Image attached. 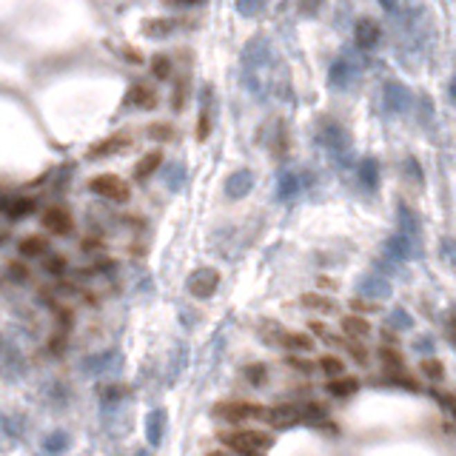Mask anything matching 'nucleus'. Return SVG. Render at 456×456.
<instances>
[{
	"label": "nucleus",
	"instance_id": "f257e3e1",
	"mask_svg": "<svg viewBox=\"0 0 456 456\" xmlns=\"http://www.w3.org/2000/svg\"><path fill=\"white\" fill-rule=\"evenodd\" d=\"M217 439L234 450V453H243V456H259L266 448H271L274 437L268 430L262 428H254V425H239V428H226V430H217Z\"/></svg>",
	"mask_w": 456,
	"mask_h": 456
},
{
	"label": "nucleus",
	"instance_id": "f03ea898",
	"mask_svg": "<svg viewBox=\"0 0 456 456\" xmlns=\"http://www.w3.org/2000/svg\"><path fill=\"white\" fill-rule=\"evenodd\" d=\"M214 417L239 428V425L248 422V419H262V417H266V405L246 402V399H228V402H217V405H214Z\"/></svg>",
	"mask_w": 456,
	"mask_h": 456
},
{
	"label": "nucleus",
	"instance_id": "7ed1b4c3",
	"mask_svg": "<svg viewBox=\"0 0 456 456\" xmlns=\"http://www.w3.org/2000/svg\"><path fill=\"white\" fill-rule=\"evenodd\" d=\"M89 191H91V194H98V197H103V200H109V203H129L131 200V185L123 177L111 174V172L91 177L89 180Z\"/></svg>",
	"mask_w": 456,
	"mask_h": 456
},
{
	"label": "nucleus",
	"instance_id": "20e7f679",
	"mask_svg": "<svg viewBox=\"0 0 456 456\" xmlns=\"http://www.w3.org/2000/svg\"><path fill=\"white\" fill-rule=\"evenodd\" d=\"M271 334H268V340L271 345H280V348H288L291 354H305L314 348V337L305 331H291V328H282V325H268Z\"/></svg>",
	"mask_w": 456,
	"mask_h": 456
},
{
	"label": "nucleus",
	"instance_id": "39448f33",
	"mask_svg": "<svg viewBox=\"0 0 456 456\" xmlns=\"http://www.w3.org/2000/svg\"><path fill=\"white\" fill-rule=\"evenodd\" d=\"M129 146H131V134H129V131H114V134L98 140L94 146H89L86 157H89V160H106V157H114V154H120V152H126Z\"/></svg>",
	"mask_w": 456,
	"mask_h": 456
},
{
	"label": "nucleus",
	"instance_id": "423d86ee",
	"mask_svg": "<svg viewBox=\"0 0 456 456\" xmlns=\"http://www.w3.org/2000/svg\"><path fill=\"white\" fill-rule=\"evenodd\" d=\"M40 223L46 226V231L57 234V237H69L71 231H75V220H71L69 208H63V206H49L40 214Z\"/></svg>",
	"mask_w": 456,
	"mask_h": 456
},
{
	"label": "nucleus",
	"instance_id": "0eeeda50",
	"mask_svg": "<svg viewBox=\"0 0 456 456\" xmlns=\"http://www.w3.org/2000/svg\"><path fill=\"white\" fill-rule=\"evenodd\" d=\"M300 417H302L300 405H294V402H280V405L266 408V417H262V419H266L271 428H285V425H294Z\"/></svg>",
	"mask_w": 456,
	"mask_h": 456
},
{
	"label": "nucleus",
	"instance_id": "6e6552de",
	"mask_svg": "<svg viewBox=\"0 0 456 456\" xmlns=\"http://www.w3.org/2000/svg\"><path fill=\"white\" fill-rule=\"evenodd\" d=\"M300 305L305 308V311H311V314H320V317H328V314H337L340 311V302L334 300V297H328V294H317V291H305L302 297H300Z\"/></svg>",
	"mask_w": 456,
	"mask_h": 456
},
{
	"label": "nucleus",
	"instance_id": "1a4fd4ad",
	"mask_svg": "<svg viewBox=\"0 0 456 456\" xmlns=\"http://www.w3.org/2000/svg\"><path fill=\"white\" fill-rule=\"evenodd\" d=\"M123 103H126V106H137V109H154V103H157V91H154L152 83H146V80L131 83Z\"/></svg>",
	"mask_w": 456,
	"mask_h": 456
},
{
	"label": "nucleus",
	"instance_id": "9d476101",
	"mask_svg": "<svg viewBox=\"0 0 456 456\" xmlns=\"http://www.w3.org/2000/svg\"><path fill=\"white\" fill-rule=\"evenodd\" d=\"M340 328L348 340H365L371 334V322L363 317V314H345L340 317Z\"/></svg>",
	"mask_w": 456,
	"mask_h": 456
},
{
	"label": "nucleus",
	"instance_id": "9b49d317",
	"mask_svg": "<svg viewBox=\"0 0 456 456\" xmlns=\"http://www.w3.org/2000/svg\"><path fill=\"white\" fill-rule=\"evenodd\" d=\"M163 165V149H152V152H146L140 160H137V165H134V180L137 183H143V180H149L157 169Z\"/></svg>",
	"mask_w": 456,
	"mask_h": 456
},
{
	"label": "nucleus",
	"instance_id": "f8f14e48",
	"mask_svg": "<svg viewBox=\"0 0 456 456\" xmlns=\"http://www.w3.org/2000/svg\"><path fill=\"white\" fill-rule=\"evenodd\" d=\"M17 251H20V257H46V254H49V237H43V234L20 237Z\"/></svg>",
	"mask_w": 456,
	"mask_h": 456
},
{
	"label": "nucleus",
	"instance_id": "ddd939ff",
	"mask_svg": "<svg viewBox=\"0 0 456 456\" xmlns=\"http://www.w3.org/2000/svg\"><path fill=\"white\" fill-rule=\"evenodd\" d=\"M317 371L328 379H340V376H345V359L337 356V354H320L317 356Z\"/></svg>",
	"mask_w": 456,
	"mask_h": 456
},
{
	"label": "nucleus",
	"instance_id": "4468645a",
	"mask_svg": "<svg viewBox=\"0 0 456 456\" xmlns=\"http://www.w3.org/2000/svg\"><path fill=\"white\" fill-rule=\"evenodd\" d=\"M376 356H379V363L385 365V371H391V374H402V368H405V356H402V351L399 348H394V345H382L379 351H376Z\"/></svg>",
	"mask_w": 456,
	"mask_h": 456
},
{
	"label": "nucleus",
	"instance_id": "2eb2a0df",
	"mask_svg": "<svg viewBox=\"0 0 456 456\" xmlns=\"http://www.w3.org/2000/svg\"><path fill=\"white\" fill-rule=\"evenodd\" d=\"M328 394H334V396H351V394H356L359 391V379L356 376H340V379H328Z\"/></svg>",
	"mask_w": 456,
	"mask_h": 456
},
{
	"label": "nucleus",
	"instance_id": "dca6fc26",
	"mask_svg": "<svg viewBox=\"0 0 456 456\" xmlns=\"http://www.w3.org/2000/svg\"><path fill=\"white\" fill-rule=\"evenodd\" d=\"M217 282H220V274H214L208 282H206V274H203L197 280H191V294H194V297H211V291L217 288Z\"/></svg>",
	"mask_w": 456,
	"mask_h": 456
},
{
	"label": "nucleus",
	"instance_id": "f3484780",
	"mask_svg": "<svg viewBox=\"0 0 456 456\" xmlns=\"http://www.w3.org/2000/svg\"><path fill=\"white\" fill-rule=\"evenodd\" d=\"M285 365L300 371V374H311V371H317V359H305L302 354H288L285 356Z\"/></svg>",
	"mask_w": 456,
	"mask_h": 456
},
{
	"label": "nucleus",
	"instance_id": "a211bd4d",
	"mask_svg": "<svg viewBox=\"0 0 456 456\" xmlns=\"http://www.w3.org/2000/svg\"><path fill=\"white\" fill-rule=\"evenodd\" d=\"M422 374H425L428 379H434V382H442V379H445V365H442V359H437V356L422 359Z\"/></svg>",
	"mask_w": 456,
	"mask_h": 456
},
{
	"label": "nucleus",
	"instance_id": "6ab92c4d",
	"mask_svg": "<svg viewBox=\"0 0 456 456\" xmlns=\"http://www.w3.org/2000/svg\"><path fill=\"white\" fill-rule=\"evenodd\" d=\"M152 75L160 77V80L169 77L172 75V57L169 55H154L152 57Z\"/></svg>",
	"mask_w": 456,
	"mask_h": 456
},
{
	"label": "nucleus",
	"instance_id": "aec40b11",
	"mask_svg": "<svg viewBox=\"0 0 456 456\" xmlns=\"http://www.w3.org/2000/svg\"><path fill=\"white\" fill-rule=\"evenodd\" d=\"M29 211H35V200H29V197L6 203V214H9V217H26Z\"/></svg>",
	"mask_w": 456,
	"mask_h": 456
},
{
	"label": "nucleus",
	"instance_id": "412c9836",
	"mask_svg": "<svg viewBox=\"0 0 456 456\" xmlns=\"http://www.w3.org/2000/svg\"><path fill=\"white\" fill-rule=\"evenodd\" d=\"M149 137L160 140V143H169V140H174V126L172 123H152L149 126Z\"/></svg>",
	"mask_w": 456,
	"mask_h": 456
},
{
	"label": "nucleus",
	"instance_id": "4be33fe9",
	"mask_svg": "<svg viewBox=\"0 0 456 456\" xmlns=\"http://www.w3.org/2000/svg\"><path fill=\"white\" fill-rule=\"evenodd\" d=\"M343 348H345L354 359H356L359 365H365V363H368V348H365L363 343H359V340H345V343H343Z\"/></svg>",
	"mask_w": 456,
	"mask_h": 456
},
{
	"label": "nucleus",
	"instance_id": "5701e85b",
	"mask_svg": "<svg viewBox=\"0 0 456 456\" xmlns=\"http://www.w3.org/2000/svg\"><path fill=\"white\" fill-rule=\"evenodd\" d=\"M9 277H12V280H17V282H26V280L32 277V271H29L26 262L12 259V262H9Z\"/></svg>",
	"mask_w": 456,
	"mask_h": 456
},
{
	"label": "nucleus",
	"instance_id": "b1692460",
	"mask_svg": "<svg viewBox=\"0 0 456 456\" xmlns=\"http://www.w3.org/2000/svg\"><path fill=\"white\" fill-rule=\"evenodd\" d=\"M246 376H248V382H251V385H257V388H262V385H266V365H248L246 368Z\"/></svg>",
	"mask_w": 456,
	"mask_h": 456
},
{
	"label": "nucleus",
	"instance_id": "393cba45",
	"mask_svg": "<svg viewBox=\"0 0 456 456\" xmlns=\"http://www.w3.org/2000/svg\"><path fill=\"white\" fill-rule=\"evenodd\" d=\"M46 271H49V274H63L66 271V259L63 257H49V259H46Z\"/></svg>",
	"mask_w": 456,
	"mask_h": 456
},
{
	"label": "nucleus",
	"instance_id": "a878e982",
	"mask_svg": "<svg viewBox=\"0 0 456 456\" xmlns=\"http://www.w3.org/2000/svg\"><path fill=\"white\" fill-rule=\"evenodd\" d=\"M308 328H311V334H317V337H322V343L331 337V334H328V325H325L322 320H311V322H308Z\"/></svg>",
	"mask_w": 456,
	"mask_h": 456
},
{
	"label": "nucleus",
	"instance_id": "bb28decb",
	"mask_svg": "<svg viewBox=\"0 0 456 456\" xmlns=\"http://www.w3.org/2000/svg\"><path fill=\"white\" fill-rule=\"evenodd\" d=\"M208 137V117H206V109H203V114H200V123H197V140L203 143Z\"/></svg>",
	"mask_w": 456,
	"mask_h": 456
},
{
	"label": "nucleus",
	"instance_id": "cd10ccee",
	"mask_svg": "<svg viewBox=\"0 0 456 456\" xmlns=\"http://www.w3.org/2000/svg\"><path fill=\"white\" fill-rule=\"evenodd\" d=\"M100 248H103V239H98V237L83 239V251H100Z\"/></svg>",
	"mask_w": 456,
	"mask_h": 456
},
{
	"label": "nucleus",
	"instance_id": "c85d7f7f",
	"mask_svg": "<svg viewBox=\"0 0 456 456\" xmlns=\"http://www.w3.org/2000/svg\"><path fill=\"white\" fill-rule=\"evenodd\" d=\"M354 308H356V311H365V314H368V311H376L374 302H363V300H354Z\"/></svg>",
	"mask_w": 456,
	"mask_h": 456
},
{
	"label": "nucleus",
	"instance_id": "c756f323",
	"mask_svg": "<svg viewBox=\"0 0 456 456\" xmlns=\"http://www.w3.org/2000/svg\"><path fill=\"white\" fill-rule=\"evenodd\" d=\"M445 402H448V408H450L453 417H456V396H445Z\"/></svg>",
	"mask_w": 456,
	"mask_h": 456
},
{
	"label": "nucleus",
	"instance_id": "7c9ffc66",
	"mask_svg": "<svg viewBox=\"0 0 456 456\" xmlns=\"http://www.w3.org/2000/svg\"><path fill=\"white\" fill-rule=\"evenodd\" d=\"M206 456H228V453H226V450H208Z\"/></svg>",
	"mask_w": 456,
	"mask_h": 456
}]
</instances>
